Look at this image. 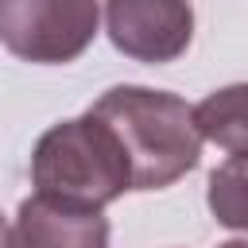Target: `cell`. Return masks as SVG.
I'll list each match as a JSON object with an SVG mask.
<instances>
[{"instance_id": "3", "label": "cell", "mask_w": 248, "mask_h": 248, "mask_svg": "<svg viewBox=\"0 0 248 248\" xmlns=\"http://www.w3.org/2000/svg\"><path fill=\"white\" fill-rule=\"evenodd\" d=\"M101 23L97 0H0V43L19 62L62 66L81 58Z\"/></svg>"}, {"instance_id": "5", "label": "cell", "mask_w": 248, "mask_h": 248, "mask_svg": "<svg viewBox=\"0 0 248 248\" xmlns=\"http://www.w3.org/2000/svg\"><path fill=\"white\" fill-rule=\"evenodd\" d=\"M108 232L105 209L58 205L35 194L19 202L8 229V248H108Z\"/></svg>"}, {"instance_id": "1", "label": "cell", "mask_w": 248, "mask_h": 248, "mask_svg": "<svg viewBox=\"0 0 248 248\" xmlns=\"http://www.w3.org/2000/svg\"><path fill=\"white\" fill-rule=\"evenodd\" d=\"M89 112L116 136L132 190H163L190 174L202 159V136L194 128V105L178 93L147 85H112Z\"/></svg>"}, {"instance_id": "7", "label": "cell", "mask_w": 248, "mask_h": 248, "mask_svg": "<svg viewBox=\"0 0 248 248\" xmlns=\"http://www.w3.org/2000/svg\"><path fill=\"white\" fill-rule=\"evenodd\" d=\"M209 209L229 229L248 225V213H244V155H229V163L209 174Z\"/></svg>"}, {"instance_id": "4", "label": "cell", "mask_w": 248, "mask_h": 248, "mask_svg": "<svg viewBox=\"0 0 248 248\" xmlns=\"http://www.w3.org/2000/svg\"><path fill=\"white\" fill-rule=\"evenodd\" d=\"M105 31L124 58L163 66L186 54L194 39V4L190 0H105Z\"/></svg>"}, {"instance_id": "9", "label": "cell", "mask_w": 248, "mask_h": 248, "mask_svg": "<svg viewBox=\"0 0 248 248\" xmlns=\"http://www.w3.org/2000/svg\"><path fill=\"white\" fill-rule=\"evenodd\" d=\"M221 248H248L244 240H229V244H221Z\"/></svg>"}, {"instance_id": "6", "label": "cell", "mask_w": 248, "mask_h": 248, "mask_svg": "<svg viewBox=\"0 0 248 248\" xmlns=\"http://www.w3.org/2000/svg\"><path fill=\"white\" fill-rule=\"evenodd\" d=\"M194 128L202 140L225 147L229 155H244V85H225L194 105Z\"/></svg>"}, {"instance_id": "8", "label": "cell", "mask_w": 248, "mask_h": 248, "mask_svg": "<svg viewBox=\"0 0 248 248\" xmlns=\"http://www.w3.org/2000/svg\"><path fill=\"white\" fill-rule=\"evenodd\" d=\"M0 248H8V221H4V213H0Z\"/></svg>"}, {"instance_id": "2", "label": "cell", "mask_w": 248, "mask_h": 248, "mask_svg": "<svg viewBox=\"0 0 248 248\" xmlns=\"http://www.w3.org/2000/svg\"><path fill=\"white\" fill-rule=\"evenodd\" d=\"M31 186L39 198L58 205L105 209L132 190V178L116 136L85 108L39 136L31 151Z\"/></svg>"}]
</instances>
